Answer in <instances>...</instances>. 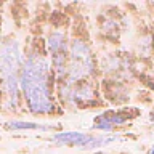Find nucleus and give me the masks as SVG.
Instances as JSON below:
<instances>
[{
    "instance_id": "nucleus-1",
    "label": "nucleus",
    "mask_w": 154,
    "mask_h": 154,
    "mask_svg": "<svg viewBox=\"0 0 154 154\" xmlns=\"http://www.w3.org/2000/svg\"><path fill=\"white\" fill-rule=\"evenodd\" d=\"M53 72L50 61L42 51L29 50L24 55L19 72V90L27 109L32 114H53L56 103L53 98Z\"/></svg>"
},
{
    "instance_id": "nucleus-2",
    "label": "nucleus",
    "mask_w": 154,
    "mask_h": 154,
    "mask_svg": "<svg viewBox=\"0 0 154 154\" xmlns=\"http://www.w3.org/2000/svg\"><path fill=\"white\" fill-rule=\"evenodd\" d=\"M24 55L18 38L10 37L0 43V98L5 109L14 111L19 106V72Z\"/></svg>"
},
{
    "instance_id": "nucleus-3",
    "label": "nucleus",
    "mask_w": 154,
    "mask_h": 154,
    "mask_svg": "<svg viewBox=\"0 0 154 154\" xmlns=\"http://www.w3.org/2000/svg\"><path fill=\"white\" fill-rule=\"evenodd\" d=\"M96 64L90 45L84 38H72L69 43V56H67V84L87 80L95 74Z\"/></svg>"
},
{
    "instance_id": "nucleus-4",
    "label": "nucleus",
    "mask_w": 154,
    "mask_h": 154,
    "mask_svg": "<svg viewBox=\"0 0 154 154\" xmlns=\"http://www.w3.org/2000/svg\"><path fill=\"white\" fill-rule=\"evenodd\" d=\"M47 53H48V61L53 72V77L63 84L67 75V56H69V45L64 31L55 29L50 32L47 38Z\"/></svg>"
},
{
    "instance_id": "nucleus-5",
    "label": "nucleus",
    "mask_w": 154,
    "mask_h": 154,
    "mask_svg": "<svg viewBox=\"0 0 154 154\" xmlns=\"http://www.w3.org/2000/svg\"><path fill=\"white\" fill-rule=\"evenodd\" d=\"M60 98L63 103L67 104H77V106L95 104L96 90L93 84H90V80H82L77 82V84L63 82L60 87Z\"/></svg>"
},
{
    "instance_id": "nucleus-6",
    "label": "nucleus",
    "mask_w": 154,
    "mask_h": 154,
    "mask_svg": "<svg viewBox=\"0 0 154 154\" xmlns=\"http://www.w3.org/2000/svg\"><path fill=\"white\" fill-rule=\"evenodd\" d=\"M130 119L127 112H104L98 116L93 122V130H100L103 133H111L116 127L124 125Z\"/></svg>"
},
{
    "instance_id": "nucleus-7",
    "label": "nucleus",
    "mask_w": 154,
    "mask_h": 154,
    "mask_svg": "<svg viewBox=\"0 0 154 154\" xmlns=\"http://www.w3.org/2000/svg\"><path fill=\"white\" fill-rule=\"evenodd\" d=\"M88 138V135L77 130H69V132H60L51 138V141L58 146H79L82 148Z\"/></svg>"
},
{
    "instance_id": "nucleus-8",
    "label": "nucleus",
    "mask_w": 154,
    "mask_h": 154,
    "mask_svg": "<svg viewBox=\"0 0 154 154\" xmlns=\"http://www.w3.org/2000/svg\"><path fill=\"white\" fill-rule=\"evenodd\" d=\"M117 138H119L117 135H108V133L96 135V137L88 135V138H87V141H85V144L82 148L84 149H100V148L108 146V144H111L112 141H116Z\"/></svg>"
},
{
    "instance_id": "nucleus-9",
    "label": "nucleus",
    "mask_w": 154,
    "mask_h": 154,
    "mask_svg": "<svg viewBox=\"0 0 154 154\" xmlns=\"http://www.w3.org/2000/svg\"><path fill=\"white\" fill-rule=\"evenodd\" d=\"M7 128L8 130H50V125H42L37 122H26V120H10L7 122Z\"/></svg>"
},
{
    "instance_id": "nucleus-10",
    "label": "nucleus",
    "mask_w": 154,
    "mask_h": 154,
    "mask_svg": "<svg viewBox=\"0 0 154 154\" xmlns=\"http://www.w3.org/2000/svg\"><path fill=\"white\" fill-rule=\"evenodd\" d=\"M149 119H151V122H154V109L151 111V116H149Z\"/></svg>"
},
{
    "instance_id": "nucleus-11",
    "label": "nucleus",
    "mask_w": 154,
    "mask_h": 154,
    "mask_svg": "<svg viewBox=\"0 0 154 154\" xmlns=\"http://www.w3.org/2000/svg\"><path fill=\"white\" fill-rule=\"evenodd\" d=\"M148 154H154V146L151 148V149H149V151H148Z\"/></svg>"
},
{
    "instance_id": "nucleus-12",
    "label": "nucleus",
    "mask_w": 154,
    "mask_h": 154,
    "mask_svg": "<svg viewBox=\"0 0 154 154\" xmlns=\"http://www.w3.org/2000/svg\"><path fill=\"white\" fill-rule=\"evenodd\" d=\"M95 154H108V152H103V151H96Z\"/></svg>"
}]
</instances>
